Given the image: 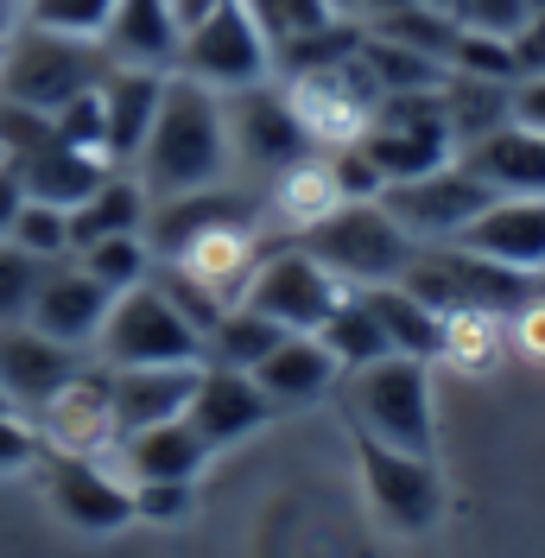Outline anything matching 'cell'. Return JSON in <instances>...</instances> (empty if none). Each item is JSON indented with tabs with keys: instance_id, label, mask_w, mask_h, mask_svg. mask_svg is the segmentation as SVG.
Masks as SVG:
<instances>
[{
	"instance_id": "cell-3",
	"label": "cell",
	"mask_w": 545,
	"mask_h": 558,
	"mask_svg": "<svg viewBox=\"0 0 545 558\" xmlns=\"http://www.w3.org/2000/svg\"><path fill=\"white\" fill-rule=\"evenodd\" d=\"M102 76H108V51L96 38L38 33V26H20V20L0 38V96L38 108V114H58L64 102L89 96Z\"/></svg>"
},
{
	"instance_id": "cell-6",
	"label": "cell",
	"mask_w": 545,
	"mask_h": 558,
	"mask_svg": "<svg viewBox=\"0 0 545 558\" xmlns=\"http://www.w3.org/2000/svg\"><path fill=\"white\" fill-rule=\"evenodd\" d=\"M96 355L102 368H171V362H204V337L146 279V286L114 292L102 330H96Z\"/></svg>"
},
{
	"instance_id": "cell-49",
	"label": "cell",
	"mask_w": 545,
	"mask_h": 558,
	"mask_svg": "<svg viewBox=\"0 0 545 558\" xmlns=\"http://www.w3.org/2000/svg\"><path fill=\"white\" fill-rule=\"evenodd\" d=\"M7 26H13V0H0V38H7Z\"/></svg>"
},
{
	"instance_id": "cell-38",
	"label": "cell",
	"mask_w": 545,
	"mask_h": 558,
	"mask_svg": "<svg viewBox=\"0 0 545 558\" xmlns=\"http://www.w3.org/2000/svg\"><path fill=\"white\" fill-rule=\"evenodd\" d=\"M7 242L13 247H26L33 260H70V209H58V204H20V216H13V229H7Z\"/></svg>"
},
{
	"instance_id": "cell-47",
	"label": "cell",
	"mask_w": 545,
	"mask_h": 558,
	"mask_svg": "<svg viewBox=\"0 0 545 558\" xmlns=\"http://www.w3.org/2000/svg\"><path fill=\"white\" fill-rule=\"evenodd\" d=\"M400 7H412V0H349V13L368 26V20H387V13H400Z\"/></svg>"
},
{
	"instance_id": "cell-48",
	"label": "cell",
	"mask_w": 545,
	"mask_h": 558,
	"mask_svg": "<svg viewBox=\"0 0 545 558\" xmlns=\"http://www.w3.org/2000/svg\"><path fill=\"white\" fill-rule=\"evenodd\" d=\"M222 0H171V13H178V26H197L204 13H216Z\"/></svg>"
},
{
	"instance_id": "cell-5",
	"label": "cell",
	"mask_w": 545,
	"mask_h": 558,
	"mask_svg": "<svg viewBox=\"0 0 545 558\" xmlns=\"http://www.w3.org/2000/svg\"><path fill=\"white\" fill-rule=\"evenodd\" d=\"M272 83L286 89V102H292V114H299V128L311 140V153H342V146H355L375 128L380 89L355 51L330 58V64H311V70H286Z\"/></svg>"
},
{
	"instance_id": "cell-42",
	"label": "cell",
	"mask_w": 545,
	"mask_h": 558,
	"mask_svg": "<svg viewBox=\"0 0 545 558\" xmlns=\"http://www.w3.org/2000/svg\"><path fill=\"white\" fill-rule=\"evenodd\" d=\"M45 445H38L33 418L26 413H0V470H33Z\"/></svg>"
},
{
	"instance_id": "cell-34",
	"label": "cell",
	"mask_w": 545,
	"mask_h": 558,
	"mask_svg": "<svg viewBox=\"0 0 545 558\" xmlns=\"http://www.w3.org/2000/svg\"><path fill=\"white\" fill-rule=\"evenodd\" d=\"M324 349L337 355L342 368H368V362H380V355H393V343L380 337V324H375V312L362 305V292H342V305L330 317H324Z\"/></svg>"
},
{
	"instance_id": "cell-2",
	"label": "cell",
	"mask_w": 545,
	"mask_h": 558,
	"mask_svg": "<svg viewBox=\"0 0 545 558\" xmlns=\"http://www.w3.org/2000/svg\"><path fill=\"white\" fill-rule=\"evenodd\" d=\"M349 413L355 438H375L412 457H438V400H432V362L419 355H380L368 368H349Z\"/></svg>"
},
{
	"instance_id": "cell-32",
	"label": "cell",
	"mask_w": 545,
	"mask_h": 558,
	"mask_svg": "<svg viewBox=\"0 0 545 558\" xmlns=\"http://www.w3.org/2000/svg\"><path fill=\"white\" fill-rule=\"evenodd\" d=\"M508 355V312H444V349L438 362L463 368V375H488Z\"/></svg>"
},
{
	"instance_id": "cell-29",
	"label": "cell",
	"mask_w": 545,
	"mask_h": 558,
	"mask_svg": "<svg viewBox=\"0 0 545 558\" xmlns=\"http://www.w3.org/2000/svg\"><path fill=\"white\" fill-rule=\"evenodd\" d=\"M13 172H20V184H26V197H33V204L76 209L108 172H114V166L96 159V153H76V146H64V140H51V146H38L33 159H20Z\"/></svg>"
},
{
	"instance_id": "cell-37",
	"label": "cell",
	"mask_w": 545,
	"mask_h": 558,
	"mask_svg": "<svg viewBox=\"0 0 545 558\" xmlns=\"http://www.w3.org/2000/svg\"><path fill=\"white\" fill-rule=\"evenodd\" d=\"M114 0H13V20L64 38H102Z\"/></svg>"
},
{
	"instance_id": "cell-11",
	"label": "cell",
	"mask_w": 545,
	"mask_h": 558,
	"mask_svg": "<svg viewBox=\"0 0 545 558\" xmlns=\"http://www.w3.org/2000/svg\"><path fill=\"white\" fill-rule=\"evenodd\" d=\"M355 470H362V488H368V508L380 514V526L419 539V533H432L444 521V476L432 457L355 438Z\"/></svg>"
},
{
	"instance_id": "cell-39",
	"label": "cell",
	"mask_w": 545,
	"mask_h": 558,
	"mask_svg": "<svg viewBox=\"0 0 545 558\" xmlns=\"http://www.w3.org/2000/svg\"><path fill=\"white\" fill-rule=\"evenodd\" d=\"M38 279H45V260H33L26 247H13L7 235H0V330L33 317Z\"/></svg>"
},
{
	"instance_id": "cell-26",
	"label": "cell",
	"mask_w": 545,
	"mask_h": 558,
	"mask_svg": "<svg viewBox=\"0 0 545 558\" xmlns=\"http://www.w3.org/2000/svg\"><path fill=\"white\" fill-rule=\"evenodd\" d=\"M337 375H342V362L324 349V337H286L254 368V381L272 400V413L279 407H317L324 393H337Z\"/></svg>"
},
{
	"instance_id": "cell-22",
	"label": "cell",
	"mask_w": 545,
	"mask_h": 558,
	"mask_svg": "<svg viewBox=\"0 0 545 558\" xmlns=\"http://www.w3.org/2000/svg\"><path fill=\"white\" fill-rule=\"evenodd\" d=\"M204 362H171V368H108V400H114V432H146L184 418L191 393H197Z\"/></svg>"
},
{
	"instance_id": "cell-50",
	"label": "cell",
	"mask_w": 545,
	"mask_h": 558,
	"mask_svg": "<svg viewBox=\"0 0 545 558\" xmlns=\"http://www.w3.org/2000/svg\"><path fill=\"white\" fill-rule=\"evenodd\" d=\"M419 7H438V13H450V20H457V0H419Z\"/></svg>"
},
{
	"instance_id": "cell-15",
	"label": "cell",
	"mask_w": 545,
	"mask_h": 558,
	"mask_svg": "<svg viewBox=\"0 0 545 558\" xmlns=\"http://www.w3.org/2000/svg\"><path fill=\"white\" fill-rule=\"evenodd\" d=\"M267 247H272V235L261 229V216H247V222H222V229H209L197 242H184L159 267H178L191 286H204L209 299L229 312V305H241V292H247V279H254Z\"/></svg>"
},
{
	"instance_id": "cell-7",
	"label": "cell",
	"mask_w": 545,
	"mask_h": 558,
	"mask_svg": "<svg viewBox=\"0 0 545 558\" xmlns=\"http://www.w3.org/2000/svg\"><path fill=\"white\" fill-rule=\"evenodd\" d=\"M171 70L191 76V83H204V89H216V96H235V89L272 83V45L241 0H222L216 13L197 20V26H184L178 64Z\"/></svg>"
},
{
	"instance_id": "cell-52",
	"label": "cell",
	"mask_w": 545,
	"mask_h": 558,
	"mask_svg": "<svg viewBox=\"0 0 545 558\" xmlns=\"http://www.w3.org/2000/svg\"><path fill=\"white\" fill-rule=\"evenodd\" d=\"M540 292H545V274H540Z\"/></svg>"
},
{
	"instance_id": "cell-13",
	"label": "cell",
	"mask_w": 545,
	"mask_h": 558,
	"mask_svg": "<svg viewBox=\"0 0 545 558\" xmlns=\"http://www.w3.org/2000/svg\"><path fill=\"white\" fill-rule=\"evenodd\" d=\"M45 495H51L58 521H70L76 533H121L134 521V483L108 457H51Z\"/></svg>"
},
{
	"instance_id": "cell-33",
	"label": "cell",
	"mask_w": 545,
	"mask_h": 558,
	"mask_svg": "<svg viewBox=\"0 0 545 558\" xmlns=\"http://www.w3.org/2000/svg\"><path fill=\"white\" fill-rule=\"evenodd\" d=\"M241 7H247L254 26L267 33L272 58L292 51V45H305V38H317V33H330L337 20H349L337 0H241Z\"/></svg>"
},
{
	"instance_id": "cell-16",
	"label": "cell",
	"mask_w": 545,
	"mask_h": 558,
	"mask_svg": "<svg viewBox=\"0 0 545 558\" xmlns=\"http://www.w3.org/2000/svg\"><path fill=\"white\" fill-rule=\"evenodd\" d=\"M76 375H83V349L51 343V337H38L33 324H7V330H0V393H7L13 413L33 418L38 407H45L51 393H64Z\"/></svg>"
},
{
	"instance_id": "cell-46",
	"label": "cell",
	"mask_w": 545,
	"mask_h": 558,
	"mask_svg": "<svg viewBox=\"0 0 545 558\" xmlns=\"http://www.w3.org/2000/svg\"><path fill=\"white\" fill-rule=\"evenodd\" d=\"M20 204H26V184H20V172L0 159V235L13 229V216H20Z\"/></svg>"
},
{
	"instance_id": "cell-20",
	"label": "cell",
	"mask_w": 545,
	"mask_h": 558,
	"mask_svg": "<svg viewBox=\"0 0 545 558\" xmlns=\"http://www.w3.org/2000/svg\"><path fill=\"white\" fill-rule=\"evenodd\" d=\"M457 247H470L482 260L508 267L520 279L545 274V197H488L476 222L457 235Z\"/></svg>"
},
{
	"instance_id": "cell-25",
	"label": "cell",
	"mask_w": 545,
	"mask_h": 558,
	"mask_svg": "<svg viewBox=\"0 0 545 558\" xmlns=\"http://www.w3.org/2000/svg\"><path fill=\"white\" fill-rule=\"evenodd\" d=\"M457 159H463L495 197H545V134L520 128V121L495 128V134L476 140V146H463Z\"/></svg>"
},
{
	"instance_id": "cell-14",
	"label": "cell",
	"mask_w": 545,
	"mask_h": 558,
	"mask_svg": "<svg viewBox=\"0 0 545 558\" xmlns=\"http://www.w3.org/2000/svg\"><path fill=\"white\" fill-rule=\"evenodd\" d=\"M38 445L51 457H108L121 445L114 432V400H108V368H83L64 393H51L33 413Z\"/></svg>"
},
{
	"instance_id": "cell-41",
	"label": "cell",
	"mask_w": 545,
	"mask_h": 558,
	"mask_svg": "<svg viewBox=\"0 0 545 558\" xmlns=\"http://www.w3.org/2000/svg\"><path fill=\"white\" fill-rule=\"evenodd\" d=\"M197 508V483H134V521L171 526Z\"/></svg>"
},
{
	"instance_id": "cell-21",
	"label": "cell",
	"mask_w": 545,
	"mask_h": 558,
	"mask_svg": "<svg viewBox=\"0 0 545 558\" xmlns=\"http://www.w3.org/2000/svg\"><path fill=\"white\" fill-rule=\"evenodd\" d=\"M166 76L171 70H128V64H108L102 76V140H108V166L128 172L140 159V146L153 134V114H159V96H166Z\"/></svg>"
},
{
	"instance_id": "cell-17",
	"label": "cell",
	"mask_w": 545,
	"mask_h": 558,
	"mask_svg": "<svg viewBox=\"0 0 545 558\" xmlns=\"http://www.w3.org/2000/svg\"><path fill=\"white\" fill-rule=\"evenodd\" d=\"M342 204L349 197H342V184H337L330 153H305L299 166H286L279 178L261 184V229H267L272 242H299L324 216H337Z\"/></svg>"
},
{
	"instance_id": "cell-40",
	"label": "cell",
	"mask_w": 545,
	"mask_h": 558,
	"mask_svg": "<svg viewBox=\"0 0 545 558\" xmlns=\"http://www.w3.org/2000/svg\"><path fill=\"white\" fill-rule=\"evenodd\" d=\"M51 140H58V128H51V114H38V108H26V102H7V96H0V159H7V166L33 159L38 146H51Z\"/></svg>"
},
{
	"instance_id": "cell-1",
	"label": "cell",
	"mask_w": 545,
	"mask_h": 558,
	"mask_svg": "<svg viewBox=\"0 0 545 558\" xmlns=\"http://www.w3.org/2000/svg\"><path fill=\"white\" fill-rule=\"evenodd\" d=\"M128 172L146 184V197H184V191H209V184H235L229 166V128H222V96L191 83V76H166V96L153 114V134L140 146Z\"/></svg>"
},
{
	"instance_id": "cell-24",
	"label": "cell",
	"mask_w": 545,
	"mask_h": 558,
	"mask_svg": "<svg viewBox=\"0 0 545 558\" xmlns=\"http://www.w3.org/2000/svg\"><path fill=\"white\" fill-rule=\"evenodd\" d=\"M178 13H171V0H114V13H108L102 26V45L108 64H128V70H171L178 64Z\"/></svg>"
},
{
	"instance_id": "cell-35",
	"label": "cell",
	"mask_w": 545,
	"mask_h": 558,
	"mask_svg": "<svg viewBox=\"0 0 545 558\" xmlns=\"http://www.w3.org/2000/svg\"><path fill=\"white\" fill-rule=\"evenodd\" d=\"M368 33L393 38V45H407V51H419V58H432V64L450 70V51H457V20L450 13H438V7H400V13H387V20H368Z\"/></svg>"
},
{
	"instance_id": "cell-31",
	"label": "cell",
	"mask_w": 545,
	"mask_h": 558,
	"mask_svg": "<svg viewBox=\"0 0 545 558\" xmlns=\"http://www.w3.org/2000/svg\"><path fill=\"white\" fill-rule=\"evenodd\" d=\"M286 337H292V330H279V324L261 317L254 305H229L222 324L204 337V362H216V368H247V375H254Z\"/></svg>"
},
{
	"instance_id": "cell-27",
	"label": "cell",
	"mask_w": 545,
	"mask_h": 558,
	"mask_svg": "<svg viewBox=\"0 0 545 558\" xmlns=\"http://www.w3.org/2000/svg\"><path fill=\"white\" fill-rule=\"evenodd\" d=\"M438 108H444V128H450V146H476L495 128L513 121V83H495V76H470V70H450L438 83Z\"/></svg>"
},
{
	"instance_id": "cell-36",
	"label": "cell",
	"mask_w": 545,
	"mask_h": 558,
	"mask_svg": "<svg viewBox=\"0 0 545 558\" xmlns=\"http://www.w3.org/2000/svg\"><path fill=\"white\" fill-rule=\"evenodd\" d=\"M83 274H96L108 292H128V286H146L153 279V247L146 235H108V242H89L83 254H70Z\"/></svg>"
},
{
	"instance_id": "cell-45",
	"label": "cell",
	"mask_w": 545,
	"mask_h": 558,
	"mask_svg": "<svg viewBox=\"0 0 545 558\" xmlns=\"http://www.w3.org/2000/svg\"><path fill=\"white\" fill-rule=\"evenodd\" d=\"M513 121H520V128H533V134H545V76L513 83Z\"/></svg>"
},
{
	"instance_id": "cell-23",
	"label": "cell",
	"mask_w": 545,
	"mask_h": 558,
	"mask_svg": "<svg viewBox=\"0 0 545 558\" xmlns=\"http://www.w3.org/2000/svg\"><path fill=\"white\" fill-rule=\"evenodd\" d=\"M209 445L191 432V418H166V425H146V432H128L108 463L128 476V483H197L209 463Z\"/></svg>"
},
{
	"instance_id": "cell-44",
	"label": "cell",
	"mask_w": 545,
	"mask_h": 558,
	"mask_svg": "<svg viewBox=\"0 0 545 558\" xmlns=\"http://www.w3.org/2000/svg\"><path fill=\"white\" fill-rule=\"evenodd\" d=\"M508 349H520L526 362H545V292H540V286H533V292H526V305L513 312Z\"/></svg>"
},
{
	"instance_id": "cell-4",
	"label": "cell",
	"mask_w": 545,
	"mask_h": 558,
	"mask_svg": "<svg viewBox=\"0 0 545 558\" xmlns=\"http://www.w3.org/2000/svg\"><path fill=\"white\" fill-rule=\"evenodd\" d=\"M299 247L337 279L342 292L393 286V279H407L412 254H419V242L380 209V197H368V204H342L337 216H324L311 235H299Z\"/></svg>"
},
{
	"instance_id": "cell-18",
	"label": "cell",
	"mask_w": 545,
	"mask_h": 558,
	"mask_svg": "<svg viewBox=\"0 0 545 558\" xmlns=\"http://www.w3.org/2000/svg\"><path fill=\"white\" fill-rule=\"evenodd\" d=\"M108 305H114V292L96 274H83L76 260H51L45 279H38V299H33L26 324H33L38 337H51V343L96 349V330H102Z\"/></svg>"
},
{
	"instance_id": "cell-43",
	"label": "cell",
	"mask_w": 545,
	"mask_h": 558,
	"mask_svg": "<svg viewBox=\"0 0 545 558\" xmlns=\"http://www.w3.org/2000/svg\"><path fill=\"white\" fill-rule=\"evenodd\" d=\"M508 51H513L520 83H526V76H545V7H533V13L508 33Z\"/></svg>"
},
{
	"instance_id": "cell-9",
	"label": "cell",
	"mask_w": 545,
	"mask_h": 558,
	"mask_svg": "<svg viewBox=\"0 0 545 558\" xmlns=\"http://www.w3.org/2000/svg\"><path fill=\"white\" fill-rule=\"evenodd\" d=\"M222 128H229V166H235V178H254V191L311 153L279 83H254V89L222 96Z\"/></svg>"
},
{
	"instance_id": "cell-51",
	"label": "cell",
	"mask_w": 545,
	"mask_h": 558,
	"mask_svg": "<svg viewBox=\"0 0 545 558\" xmlns=\"http://www.w3.org/2000/svg\"><path fill=\"white\" fill-rule=\"evenodd\" d=\"M0 413H13V407H7V393H0Z\"/></svg>"
},
{
	"instance_id": "cell-28",
	"label": "cell",
	"mask_w": 545,
	"mask_h": 558,
	"mask_svg": "<svg viewBox=\"0 0 545 558\" xmlns=\"http://www.w3.org/2000/svg\"><path fill=\"white\" fill-rule=\"evenodd\" d=\"M146 209H153V197L134 172H108L70 209V254H83L89 242H108V235H146Z\"/></svg>"
},
{
	"instance_id": "cell-12",
	"label": "cell",
	"mask_w": 545,
	"mask_h": 558,
	"mask_svg": "<svg viewBox=\"0 0 545 558\" xmlns=\"http://www.w3.org/2000/svg\"><path fill=\"white\" fill-rule=\"evenodd\" d=\"M241 305H254L261 317H272V324L292 330V337H317L324 317L342 305V286L324 274L299 242H286V247H267V254H261V267L247 279Z\"/></svg>"
},
{
	"instance_id": "cell-19",
	"label": "cell",
	"mask_w": 545,
	"mask_h": 558,
	"mask_svg": "<svg viewBox=\"0 0 545 558\" xmlns=\"http://www.w3.org/2000/svg\"><path fill=\"white\" fill-rule=\"evenodd\" d=\"M184 418H191V432L204 438L209 451H229V445H241L247 432L267 425L272 400L261 393V381H254L247 368H216V362H204V375H197V393H191Z\"/></svg>"
},
{
	"instance_id": "cell-30",
	"label": "cell",
	"mask_w": 545,
	"mask_h": 558,
	"mask_svg": "<svg viewBox=\"0 0 545 558\" xmlns=\"http://www.w3.org/2000/svg\"><path fill=\"white\" fill-rule=\"evenodd\" d=\"M362 305L375 312L380 337L393 343V355H419V362H438V349H444V317L432 312L425 299H412L400 279H393V286H362Z\"/></svg>"
},
{
	"instance_id": "cell-10",
	"label": "cell",
	"mask_w": 545,
	"mask_h": 558,
	"mask_svg": "<svg viewBox=\"0 0 545 558\" xmlns=\"http://www.w3.org/2000/svg\"><path fill=\"white\" fill-rule=\"evenodd\" d=\"M488 197H495V191H488L463 159H450V166H438V172H425V178L387 184V191H380V209H387L419 247H450L482 209H488Z\"/></svg>"
},
{
	"instance_id": "cell-8",
	"label": "cell",
	"mask_w": 545,
	"mask_h": 558,
	"mask_svg": "<svg viewBox=\"0 0 545 558\" xmlns=\"http://www.w3.org/2000/svg\"><path fill=\"white\" fill-rule=\"evenodd\" d=\"M368 153V166L380 172V191L387 184H407V178H425L457 159L450 146V128H444L438 89H419V96H380L375 128L355 140Z\"/></svg>"
}]
</instances>
